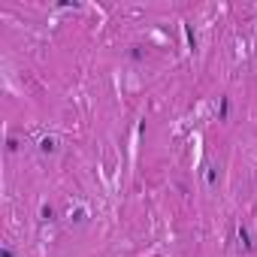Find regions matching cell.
<instances>
[{
    "instance_id": "1",
    "label": "cell",
    "mask_w": 257,
    "mask_h": 257,
    "mask_svg": "<svg viewBox=\"0 0 257 257\" xmlns=\"http://www.w3.org/2000/svg\"><path fill=\"white\" fill-rule=\"evenodd\" d=\"M0 257H12V251H9V248L3 245V251H0Z\"/></svg>"
}]
</instances>
